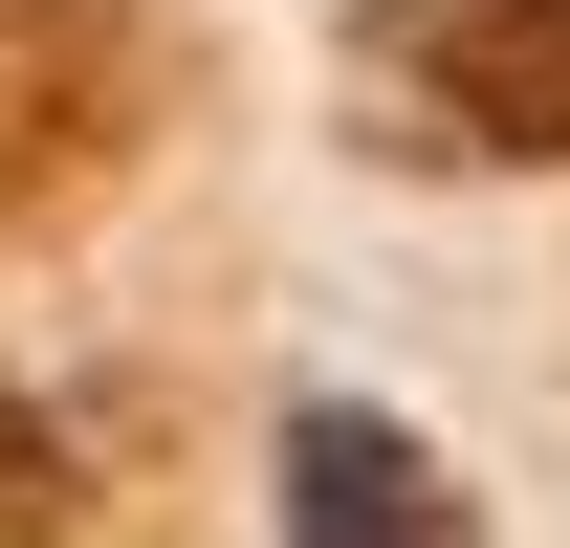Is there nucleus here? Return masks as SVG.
Wrapping results in <instances>:
<instances>
[{
    "label": "nucleus",
    "mask_w": 570,
    "mask_h": 548,
    "mask_svg": "<svg viewBox=\"0 0 570 548\" xmlns=\"http://www.w3.org/2000/svg\"><path fill=\"white\" fill-rule=\"evenodd\" d=\"M352 67L417 154H570V0H373Z\"/></svg>",
    "instance_id": "f257e3e1"
},
{
    "label": "nucleus",
    "mask_w": 570,
    "mask_h": 548,
    "mask_svg": "<svg viewBox=\"0 0 570 548\" xmlns=\"http://www.w3.org/2000/svg\"><path fill=\"white\" fill-rule=\"evenodd\" d=\"M285 548H483V527H461V482L395 417L330 395V417H285Z\"/></svg>",
    "instance_id": "f03ea898"
}]
</instances>
